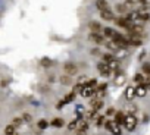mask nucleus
<instances>
[{
  "label": "nucleus",
  "mask_w": 150,
  "mask_h": 135,
  "mask_svg": "<svg viewBox=\"0 0 150 135\" xmlns=\"http://www.w3.org/2000/svg\"><path fill=\"white\" fill-rule=\"evenodd\" d=\"M75 96H77V94H75V93L72 91L71 94H68V96H66V97L63 98V101H65V103H71V101H74V98H75Z\"/></svg>",
  "instance_id": "27"
},
{
  "label": "nucleus",
  "mask_w": 150,
  "mask_h": 135,
  "mask_svg": "<svg viewBox=\"0 0 150 135\" xmlns=\"http://www.w3.org/2000/svg\"><path fill=\"white\" fill-rule=\"evenodd\" d=\"M15 132H16V126H15L13 123L8 125L6 129H5V134H15Z\"/></svg>",
  "instance_id": "24"
},
{
  "label": "nucleus",
  "mask_w": 150,
  "mask_h": 135,
  "mask_svg": "<svg viewBox=\"0 0 150 135\" xmlns=\"http://www.w3.org/2000/svg\"><path fill=\"white\" fill-rule=\"evenodd\" d=\"M60 82H62L63 85H71V84H72L71 75H62V77H60Z\"/></svg>",
  "instance_id": "18"
},
{
  "label": "nucleus",
  "mask_w": 150,
  "mask_h": 135,
  "mask_svg": "<svg viewBox=\"0 0 150 135\" xmlns=\"http://www.w3.org/2000/svg\"><path fill=\"white\" fill-rule=\"evenodd\" d=\"M106 47H108L110 51H118V50H119V46H118L113 40H112V41H108V43H106Z\"/></svg>",
  "instance_id": "16"
},
{
  "label": "nucleus",
  "mask_w": 150,
  "mask_h": 135,
  "mask_svg": "<svg viewBox=\"0 0 150 135\" xmlns=\"http://www.w3.org/2000/svg\"><path fill=\"white\" fill-rule=\"evenodd\" d=\"M102 107H103V101H102L100 98L91 100V109H93V110H96V112H97V110H100Z\"/></svg>",
  "instance_id": "13"
},
{
  "label": "nucleus",
  "mask_w": 150,
  "mask_h": 135,
  "mask_svg": "<svg viewBox=\"0 0 150 135\" xmlns=\"http://www.w3.org/2000/svg\"><path fill=\"white\" fill-rule=\"evenodd\" d=\"M100 16H102V19H105V21H113V19H115V15H113V12H112L109 8L100 11Z\"/></svg>",
  "instance_id": "8"
},
{
  "label": "nucleus",
  "mask_w": 150,
  "mask_h": 135,
  "mask_svg": "<svg viewBox=\"0 0 150 135\" xmlns=\"http://www.w3.org/2000/svg\"><path fill=\"white\" fill-rule=\"evenodd\" d=\"M113 113H115V110H113V109H109V110L106 112V116H112Z\"/></svg>",
  "instance_id": "37"
},
{
  "label": "nucleus",
  "mask_w": 150,
  "mask_h": 135,
  "mask_svg": "<svg viewBox=\"0 0 150 135\" xmlns=\"http://www.w3.org/2000/svg\"><path fill=\"white\" fill-rule=\"evenodd\" d=\"M125 98L127 100H132L135 97V91H134V87H127L125 88V93H124Z\"/></svg>",
  "instance_id": "11"
},
{
  "label": "nucleus",
  "mask_w": 150,
  "mask_h": 135,
  "mask_svg": "<svg viewBox=\"0 0 150 135\" xmlns=\"http://www.w3.org/2000/svg\"><path fill=\"white\" fill-rule=\"evenodd\" d=\"M116 11H118L119 13H125V12H127V6H125V5H116Z\"/></svg>",
  "instance_id": "31"
},
{
  "label": "nucleus",
  "mask_w": 150,
  "mask_h": 135,
  "mask_svg": "<svg viewBox=\"0 0 150 135\" xmlns=\"http://www.w3.org/2000/svg\"><path fill=\"white\" fill-rule=\"evenodd\" d=\"M144 79H146V78H144L143 74H135V75H134V81H135L137 84H144Z\"/></svg>",
  "instance_id": "20"
},
{
  "label": "nucleus",
  "mask_w": 150,
  "mask_h": 135,
  "mask_svg": "<svg viewBox=\"0 0 150 135\" xmlns=\"http://www.w3.org/2000/svg\"><path fill=\"white\" fill-rule=\"evenodd\" d=\"M113 116H115V119H113V120L122 126V123H124V119H125V113H122V112H115V113H113Z\"/></svg>",
  "instance_id": "12"
},
{
  "label": "nucleus",
  "mask_w": 150,
  "mask_h": 135,
  "mask_svg": "<svg viewBox=\"0 0 150 135\" xmlns=\"http://www.w3.org/2000/svg\"><path fill=\"white\" fill-rule=\"evenodd\" d=\"M87 79H88L87 77H81V78L78 79V82H80V84H83V85H86V84H87Z\"/></svg>",
  "instance_id": "36"
},
{
  "label": "nucleus",
  "mask_w": 150,
  "mask_h": 135,
  "mask_svg": "<svg viewBox=\"0 0 150 135\" xmlns=\"http://www.w3.org/2000/svg\"><path fill=\"white\" fill-rule=\"evenodd\" d=\"M116 25L118 27H122V28H128V25H129V21L127 19V18H118L116 19Z\"/></svg>",
  "instance_id": "15"
},
{
  "label": "nucleus",
  "mask_w": 150,
  "mask_h": 135,
  "mask_svg": "<svg viewBox=\"0 0 150 135\" xmlns=\"http://www.w3.org/2000/svg\"><path fill=\"white\" fill-rule=\"evenodd\" d=\"M77 128H78V129H77L78 134H84V132L88 131V123L80 117V119H78V125H77Z\"/></svg>",
  "instance_id": "9"
},
{
  "label": "nucleus",
  "mask_w": 150,
  "mask_h": 135,
  "mask_svg": "<svg viewBox=\"0 0 150 135\" xmlns=\"http://www.w3.org/2000/svg\"><path fill=\"white\" fill-rule=\"evenodd\" d=\"M86 85H90V87H97V79L96 78H91V79H87V84Z\"/></svg>",
  "instance_id": "30"
},
{
  "label": "nucleus",
  "mask_w": 150,
  "mask_h": 135,
  "mask_svg": "<svg viewBox=\"0 0 150 135\" xmlns=\"http://www.w3.org/2000/svg\"><path fill=\"white\" fill-rule=\"evenodd\" d=\"M40 65H41V66H46V68H47V66H50V65H52V60H50V59H47V57H46V59H41Z\"/></svg>",
  "instance_id": "32"
},
{
  "label": "nucleus",
  "mask_w": 150,
  "mask_h": 135,
  "mask_svg": "<svg viewBox=\"0 0 150 135\" xmlns=\"http://www.w3.org/2000/svg\"><path fill=\"white\" fill-rule=\"evenodd\" d=\"M128 5H147V0H125Z\"/></svg>",
  "instance_id": "22"
},
{
  "label": "nucleus",
  "mask_w": 150,
  "mask_h": 135,
  "mask_svg": "<svg viewBox=\"0 0 150 135\" xmlns=\"http://www.w3.org/2000/svg\"><path fill=\"white\" fill-rule=\"evenodd\" d=\"M122 126H124L127 131H134V129H135V126H137V117H135L132 113L125 115V119H124Z\"/></svg>",
  "instance_id": "1"
},
{
  "label": "nucleus",
  "mask_w": 150,
  "mask_h": 135,
  "mask_svg": "<svg viewBox=\"0 0 150 135\" xmlns=\"http://www.w3.org/2000/svg\"><path fill=\"white\" fill-rule=\"evenodd\" d=\"M143 72L146 75H150V63H144L143 65Z\"/></svg>",
  "instance_id": "33"
},
{
  "label": "nucleus",
  "mask_w": 150,
  "mask_h": 135,
  "mask_svg": "<svg viewBox=\"0 0 150 135\" xmlns=\"http://www.w3.org/2000/svg\"><path fill=\"white\" fill-rule=\"evenodd\" d=\"M37 128L41 129V131H44L46 128H49V122H47L46 119H40V120L37 122Z\"/></svg>",
  "instance_id": "17"
},
{
  "label": "nucleus",
  "mask_w": 150,
  "mask_h": 135,
  "mask_svg": "<svg viewBox=\"0 0 150 135\" xmlns=\"http://www.w3.org/2000/svg\"><path fill=\"white\" fill-rule=\"evenodd\" d=\"M96 8L99 11H103V9H108L109 8V3L106 0H96Z\"/></svg>",
  "instance_id": "14"
},
{
  "label": "nucleus",
  "mask_w": 150,
  "mask_h": 135,
  "mask_svg": "<svg viewBox=\"0 0 150 135\" xmlns=\"http://www.w3.org/2000/svg\"><path fill=\"white\" fill-rule=\"evenodd\" d=\"M102 34L105 35V38H113L115 37V34H116V31L113 30V28H109V27H105V28H102Z\"/></svg>",
  "instance_id": "10"
},
{
  "label": "nucleus",
  "mask_w": 150,
  "mask_h": 135,
  "mask_svg": "<svg viewBox=\"0 0 150 135\" xmlns=\"http://www.w3.org/2000/svg\"><path fill=\"white\" fill-rule=\"evenodd\" d=\"M21 117H22V120H24L25 123H30V122L33 120V117H31V115H30V113H24Z\"/></svg>",
  "instance_id": "28"
},
{
  "label": "nucleus",
  "mask_w": 150,
  "mask_h": 135,
  "mask_svg": "<svg viewBox=\"0 0 150 135\" xmlns=\"http://www.w3.org/2000/svg\"><path fill=\"white\" fill-rule=\"evenodd\" d=\"M134 91H135V97H146L149 90L146 88L144 84H138V85L134 88Z\"/></svg>",
  "instance_id": "7"
},
{
  "label": "nucleus",
  "mask_w": 150,
  "mask_h": 135,
  "mask_svg": "<svg viewBox=\"0 0 150 135\" xmlns=\"http://www.w3.org/2000/svg\"><path fill=\"white\" fill-rule=\"evenodd\" d=\"M83 87H84L83 84H80V82H77V84H75V85H74V90H72V91H74L75 94H80V93H81V90H83Z\"/></svg>",
  "instance_id": "26"
},
{
  "label": "nucleus",
  "mask_w": 150,
  "mask_h": 135,
  "mask_svg": "<svg viewBox=\"0 0 150 135\" xmlns=\"http://www.w3.org/2000/svg\"><path fill=\"white\" fill-rule=\"evenodd\" d=\"M88 38H90L91 41H94L96 44H102V43H105V35L100 34V31H91V34H90Z\"/></svg>",
  "instance_id": "6"
},
{
  "label": "nucleus",
  "mask_w": 150,
  "mask_h": 135,
  "mask_svg": "<svg viewBox=\"0 0 150 135\" xmlns=\"http://www.w3.org/2000/svg\"><path fill=\"white\" fill-rule=\"evenodd\" d=\"M97 69H99V74H100L102 77H106V78L112 74L110 68H109V66H108V63H105V62H100V63L97 65Z\"/></svg>",
  "instance_id": "4"
},
{
  "label": "nucleus",
  "mask_w": 150,
  "mask_h": 135,
  "mask_svg": "<svg viewBox=\"0 0 150 135\" xmlns=\"http://www.w3.org/2000/svg\"><path fill=\"white\" fill-rule=\"evenodd\" d=\"M80 94L83 97H86V98H93L96 96V88L94 87H90V85H84Z\"/></svg>",
  "instance_id": "3"
},
{
  "label": "nucleus",
  "mask_w": 150,
  "mask_h": 135,
  "mask_svg": "<svg viewBox=\"0 0 150 135\" xmlns=\"http://www.w3.org/2000/svg\"><path fill=\"white\" fill-rule=\"evenodd\" d=\"M90 28H91V31H102V27H100V24H99V22H96V21L90 22Z\"/></svg>",
  "instance_id": "23"
},
{
  "label": "nucleus",
  "mask_w": 150,
  "mask_h": 135,
  "mask_svg": "<svg viewBox=\"0 0 150 135\" xmlns=\"http://www.w3.org/2000/svg\"><path fill=\"white\" fill-rule=\"evenodd\" d=\"M118 75H116V78H115V84L116 85H122L124 84V81H125V77L122 75V74H119V72H116Z\"/></svg>",
  "instance_id": "19"
},
{
  "label": "nucleus",
  "mask_w": 150,
  "mask_h": 135,
  "mask_svg": "<svg viewBox=\"0 0 150 135\" xmlns=\"http://www.w3.org/2000/svg\"><path fill=\"white\" fill-rule=\"evenodd\" d=\"M105 128H106V131H109V132H112V134H121L122 132V129H121V125L119 123H116L115 120H105Z\"/></svg>",
  "instance_id": "2"
},
{
  "label": "nucleus",
  "mask_w": 150,
  "mask_h": 135,
  "mask_svg": "<svg viewBox=\"0 0 150 135\" xmlns=\"http://www.w3.org/2000/svg\"><path fill=\"white\" fill-rule=\"evenodd\" d=\"M78 119L80 117H77L75 120H72L69 125H68V131H74V129H77V125H78Z\"/></svg>",
  "instance_id": "25"
},
{
  "label": "nucleus",
  "mask_w": 150,
  "mask_h": 135,
  "mask_svg": "<svg viewBox=\"0 0 150 135\" xmlns=\"http://www.w3.org/2000/svg\"><path fill=\"white\" fill-rule=\"evenodd\" d=\"M105 120H106V119H105V116H100V115H97V116H96V123H97L99 126H102V125L105 123Z\"/></svg>",
  "instance_id": "29"
},
{
  "label": "nucleus",
  "mask_w": 150,
  "mask_h": 135,
  "mask_svg": "<svg viewBox=\"0 0 150 135\" xmlns=\"http://www.w3.org/2000/svg\"><path fill=\"white\" fill-rule=\"evenodd\" d=\"M144 85H146V88H147V90H150V75L144 79Z\"/></svg>",
  "instance_id": "35"
},
{
  "label": "nucleus",
  "mask_w": 150,
  "mask_h": 135,
  "mask_svg": "<svg viewBox=\"0 0 150 135\" xmlns=\"http://www.w3.org/2000/svg\"><path fill=\"white\" fill-rule=\"evenodd\" d=\"M50 125H52V126H54V128H60V126H63V120L56 117V119H53V120L50 122Z\"/></svg>",
  "instance_id": "21"
},
{
  "label": "nucleus",
  "mask_w": 150,
  "mask_h": 135,
  "mask_svg": "<svg viewBox=\"0 0 150 135\" xmlns=\"http://www.w3.org/2000/svg\"><path fill=\"white\" fill-rule=\"evenodd\" d=\"M12 123H13L15 126H18V125H22V123H24V120H22V117H15Z\"/></svg>",
  "instance_id": "34"
},
{
  "label": "nucleus",
  "mask_w": 150,
  "mask_h": 135,
  "mask_svg": "<svg viewBox=\"0 0 150 135\" xmlns=\"http://www.w3.org/2000/svg\"><path fill=\"white\" fill-rule=\"evenodd\" d=\"M63 69H65V74H66V75H75V74L78 72L77 65H74L72 62H66V63L63 65Z\"/></svg>",
  "instance_id": "5"
}]
</instances>
